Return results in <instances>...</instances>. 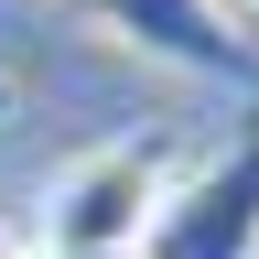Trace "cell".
<instances>
[{"label": "cell", "mask_w": 259, "mask_h": 259, "mask_svg": "<svg viewBox=\"0 0 259 259\" xmlns=\"http://www.w3.org/2000/svg\"><path fill=\"white\" fill-rule=\"evenodd\" d=\"M162 184H173V141H162V130L65 162L54 194H44V259H108V248H141Z\"/></svg>", "instance_id": "obj_1"}, {"label": "cell", "mask_w": 259, "mask_h": 259, "mask_svg": "<svg viewBox=\"0 0 259 259\" xmlns=\"http://www.w3.org/2000/svg\"><path fill=\"white\" fill-rule=\"evenodd\" d=\"M141 259H259V130L205 151L184 184H162Z\"/></svg>", "instance_id": "obj_2"}, {"label": "cell", "mask_w": 259, "mask_h": 259, "mask_svg": "<svg viewBox=\"0 0 259 259\" xmlns=\"http://www.w3.org/2000/svg\"><path fill=\"white\" fill-rule=\"evenodd\" d=\"M87 11L108 22L119 44H141V54H162V65H184V76L259 97V54H248V32L227 22V0H87Z\"/></svg>", "instance_id": "obj_3"}, {"label": "cell", "mask_w": 259, "mask_h": 259, "mask_svg": "<svg viewBox=\"0 0 259 259\" xmlns=\"http://www.w3.org/2000/svg\"><path fill=\"white\" fill-rule=\"evenodd\" d=\"M0 119H11V76H0Z\"/></svg>", "instance_id": "obj_4"}, {"label": "cell", "mask_w": 259, "mask_h": 259, "mask_svg": "<svg viewBox=\"0 0 259 259\" xmlns=\"http://www.w3.org/2000/svg\"><path fill=\"white\" fill-rule=\"evenodd\" d=\"M108 259H141V248H108Z\"/></svg>", "instance_id": "obj_5"}, {"label": "cell", "mask_w": 259, "mask_h": 259, "mask_svg": "<svg viewBox=\"0 0 259 259\" xmlns=\"http://www.w3.org/2000/svg\"><path fill=\"white\" fill-rule=\"evenodd\" d=\"M0 259H22V248H0Z\"/></svg>", "instance_id": "obj_6"}, {"label": "cell", "mask_w": 259, "mask_h": 259, "mask_svg": "<svg viewBox=\"0 0 259 259\" xmlns=\"http://www.w3.org/2000/svg\"><path fill=\"white\" fill-rule=\"evenodd\" d=\"M0 248H11V238H0Z\"/></svg>", "instance_id": "obj_7"}]
</instances>
